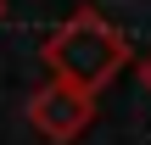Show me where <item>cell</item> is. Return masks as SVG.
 Here are the masks:
<instances>
[{"instance_id": "3957f363", "label": "cell", "mask_w": 151, "mask_h": 145, "mask_svg": "<svg viewBox=\"0 0 151 145\" xmlns=\"http://www.w3.org/2000/svg\"><path fill=\"white\" fill-rule=\"evenodd\" d=\"M140 84H146V89H151V56H146V61H140Z\"/></svg>"}, {"instance_id": "277c9868", "label": "cell", "mask_w": 151, "mask_h": 145, "mask_svg": "<svg viewBox=\"0 0 151 145\" xmlns=\"http://www.w3.org/2000/svg\"><path fill=\"white\" fill-rule=\"evenodd\" d=\"M0 17H6V0H0Z\"/></svg>"}, {"instance_id": "7a4b0ae2", "label": "cell", "mask_w": 151, "mask_h": 145, "mask_svg": "<svg viewBox=\"0 0 151 145\" xmlns=\"http://www.w3.org/2000/svg\"><path fill=\"white\" fill-rule=\"evenodd\" d=\"M90 117H95V95H84V89H73V84H62V78H50L45 89L28 95V123H34L39 140H50V145L78 140V134L90 129Z\"/></svg>"}, {"instance_id": "6da1fadb", "label": "cell", "mask_w": 151, "mask_h": 145, "mask_svg": "<svg viewBox=\"0 0 151 145\" xmlns=\"http://www.w3.org/2000/svg\"><path fill=\"white\" fill-rule=\"evenodd\" d=\"M45 67H50V78H62V84H73V89H84V95H95L101 84H112L118 78V67L129 61V45H123V34L101 17V11H73L50 39H45Z\"/></svg>"}]
</instances>
